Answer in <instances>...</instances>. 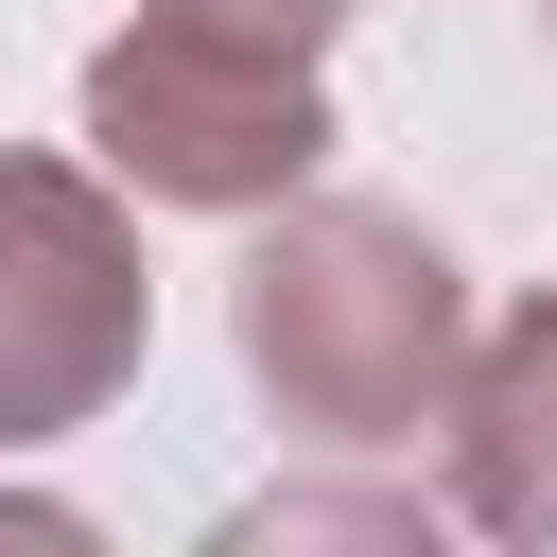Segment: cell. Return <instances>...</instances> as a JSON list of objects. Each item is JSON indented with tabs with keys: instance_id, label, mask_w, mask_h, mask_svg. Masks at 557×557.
<instances>
[{
	"instance_id": "4",
	"label": "cell",
	"mask_w": 557,
	"mask_h": 557,
	"mask_svg": "<svg viewBox=\"0 0 557 557\" xmlns=\"http://www.w3.org/2000/svg\"><path fill=\"white\" fill-rule=\"evenodd\" d=\"M435 435H453V522H487V540H557V278H540L505 331H470Z\"/></svg>"
},
{
	"instance_id": "5",
	"label": "cell",
	"mask_w": 557,
	"mask_h": 557,
	"mask_svg": "<svg viewBox=\"0 0 557 557\" xmlns=\"http://www.w3.org/2000/svg\"><path fill=\"white\" fill-rule=\"evenodd\" d=\"M453 505H418V487H278V505H244L226 540H435Z\"/></svg>"
},
{
	"instance_id": "3",
	"label": "cell",
	"mask_w": 557,
	"mask_h": 557,
	"mask_svg": "<svg viewBox=\"0 0 557 557\" xmlns=\"http://www.w3.org/2000/svg\"><path fill=\"white\" fill-rule=\"evenodd\" d=\"M157 348L139 209L104 157H0V453L87 435Z\"/></svg>"
},
{
	"instance_id": "7",
	"label": "cell",
	"mask_w": 557,
	"mask_h": 557,
	"mask_svg": "<svg viewBox=\"0 0 557 557\" xmlns=\"http://www.w3.org/2000/svg\"><path fill=\"white\" fill-rule=\"evenodd\" d=\"M540 17H557V0H540Z\"/></svg>"
},
{
	"instance_id": "2",
	"label": "cell",
	"mask_w": 557,
	"mask_h": 557,
	"mask_svg": "<svg viewBox=\"0 0 557 557\" xmlns=\"http://www.w3.org/2000/svg\"><path fill=\"white\" fill-rule=\"evenodd\" d=\"M87 157L139 191V209H226L261 226L278 191L331 174V87L296 52H226V35H174V17H122L87 52Z\"/></svg>"
},
{
	"instance_id": "6",
	"label": "cell",
	"mask_w": 557,
	"mask_h": 557,
	"mask_svg": "<svg viewBox=\"0 0 557 557\" xmlns=\"http://www.w3.org/2000/svg\"><path fill=\"white\" fill-rule=\"evenodd\" d=\"M139 17H174V35H226V52H331L348 35V0H139Z\"/></svg>"
},
{
	"instance_id": "1",
	"label": "cell",
	"mask_w": 557,
	"mask_h": 557,
	"mask_svg": "<svg viewBox=\"0 0 557 557\" xmlns=\"http://www.w3.org/2000/svg\"><path fill=\"white\" fill-rule=\"evenodd\" d=\"M244 383L278 400V435L313 453H418L453 418V366H470V278L418 209H366V191H278L261 244H244Z\"/></svg>"
}]
</instances>
